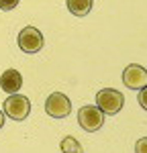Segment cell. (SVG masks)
Returning a JSON list of instances; mask_svg holds the SVG:
<instances>
[{
    "mask_svg": "<svg viewBox=\"0 0 147 153\" xmlns=\"http://www.w3.org/2000/svg\"><path fill=\"white\" fill-rule=\"evenodd\" d=\"M96 106L108 117L119 114L121 108L125 106V96L119 90H114V88H102L96 94Z\"/></svg>",
    "mask_w": 147,
    "mask_h": 153,
    "instance_id": "6da1fadb",
    "label": "cell"
},
{
    "mask_svg": "<svg viewBox=\"0 0 147 153\" xmlns=\"http://www.w3.org/2000/svg\"><path fill=\"white\" fill-rule=\"evenodd\" d=\"M2 110H4V117H8L10 120H24L31 112V100L27 96L19 94V92L8 94V98L4 100Z\"/></svg>",
    "mask_w": 147,
    "mask_h": 153,
    "instance_id": "7a4b0ae2",
    "label": "cell"
},
{
    "mask_svg": "<svg viewBox=\"0 0 147 153\" xmlns=\"http://www.w3.org/2000/svg\"><path fill=\"white\" fill-rule=\"evenodd\" d=\"M104 117H106V114H104L98 106H92V104H86L78 110V123H80V127L84 131H88V133H94V131L102 129Z\"/></svg>",
    "mask_w": 147,
    "mask_h": 153,
    "instance_id": "3957f363",
    "label": "cell"
},
{
    "mask_svg": "<svg viewBox=\"0 0 147 153\" xmlns=\"http://www.w3.org/2000/svg\"><path fill=\"white\" fill-rule=\"evenodd\" d=\"M43 33L37 27H24L19 33V47L23 53H39L43 49Z\"/></svg>",
    "mask_w": 147,
    "mask_h": 153,
    "instance_id": "277c9868",
    "label": "cell"
},
{
    "mask_svg": "<svg viewBox=\"0 0 147 153\" xmlns=\"http://www.w3.org/2000/svg\"><path fill=\"white\" fill-rule=\"evenodd\" d=\"M45 112L53 118H65L70 112H72V102L70 98L61 92H53L45 100Z\"/></svg>",
    "mask_w": 147,
    "mask_h": 153,
    "instance_id": "5b68a950",
    "label": "cell"
},
{
    "mask_svg": "<svg viewBox=\"0 0 147 153\" xmlns=\"http://www.w3.org/2000/svg\"><path fill=\"white\" fill-rule=\"evenodd\" d=\"M122 84H125V88L141 90L143 86H147V70L143 65H137V63L127 65L122 71Z\"/></svg>",
    "mask_w": 147,
    "mask_h": 153,
    "instance_id": "8992f818",
    "label": "cell"
},
{
    "mask_svg": "<svg viewBox=\"0 0 147 153\" xmlns=\"http://www.w3.org/2000/svg\"><path fill=\"white\" fill-rule=\"evenodd\" d=\"M21 86H23V76H21L16 70L2 71V76H0V88H2L6 94H14V92H19Z\"/></svg>",
    "mask_w": 147,
    "mask_h": 153,
    "instance_id": "52a82bcc",
    "label": "cell"
},
{
    "mask_svg": "<svg viewBox=\"0 0 147 153\" xmlns=\"http://www.w3.org/2000/svg\"><path fill=\"white\" fill-rule=\"evenodd\" d=\"M92 0H68V10L72 12L74 16H86L92 10Z\"/></svg>",
    "mask_w": 147,
    "mask_h": 153,
    "instance_id": "ba28073f",
    "label": "cell"
},
{
    "mask_svg": "<svg viewBox=\"0 0 147 153\" xmlns=\"http://www.w3.org/2000/svg\"><path fill=\"white\" fill-rule=\"evenodd\" d=\"M61 151L63 153H84V149H82V145L76 141L74 137H63L59 143Z\"/></svg>",
    "mask_w": 147,
    "mask_h": 153,
    "instance_id": "9c48e42d",
    "label": "cell"
},
{
    "mask_svg": "<svg viewBox=\"0 0 147 153\" xmlns=\"http://www.w3.org/2000/svg\"><path fill=\"white\" fill-rule=\"evenodd\" d=\"M137 102L141 104L143 110H147V86H143L141 90H139V96H137Z\"/></svg>",
    "mask_w": 147,
    "mask_h": 153,
    "instance_id": "30bf717a",
    "label": "cell"
},
{
    "mask_svg": "<svg viewBox=\"0 0 147 153\" xmlns=\"http://www.w3.org/2000/svg\"><path fill=\"white\" fill-rule=\"evenodd\" d=\"M135 153H147V137H141L135 143Z\"/></svg>",
    "mask_w": 147,
    "mask_h": 153,
    "instance_id": "8fae6325",
    "label": "cell"
},
{
    "mask_svg": "<svg viewBox=\"0 0 147 153\" xmlns=\"http://www.w3.org/2000/svg\"><path fill=\"white\" fill-rule=\"evenodd\" d=\"M19 6V0H0V8L2 10H12Z\"/></svg>",
    "mask_w": 147,
    "mask_h": 153,
    "instance_id": "7c38bea8",
    "label": "cell"
},
{
    "mask_svg": "<svg viewBox=\"0 0 147 153\" xmlns=\"http://www.w3.org/2000/svg\"><path fill=\"white\" fill-rule=\"evenodd\" d=\"M2 127H4V112L0 110V129H2Z\"/></svg>",
    "mask_w": 147,
    "mask_h": 153,
    "instance_id": "4fadbf2b",
    "label": "cell"
}]
</instances>
